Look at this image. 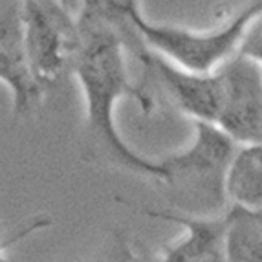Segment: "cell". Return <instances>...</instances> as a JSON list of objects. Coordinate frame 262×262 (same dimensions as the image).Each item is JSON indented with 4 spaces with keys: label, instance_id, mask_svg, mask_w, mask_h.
<instances>
[{
    "label": "cell",
    "instance_id": "obj_1",
    "mask_svg": "<svg viewBox=\"0 0 262 262\" xmlns=\"http://www.w3.org/2000/svg\"><path fill=\"white\" fill-rule=\"evenodd\" d=\"M81 46L72 79L83 99V123L79 152L86 163L108 167L162 182L160 160H150L134 150L118 128V106L132 99L141 108V92L130 74V52L127 42L103 26L81 24Z\"/></svg>",
    "mask_w": 262,
    "mask_h": 262
},
{
    "label": "cell",
    "instance_id": "obj_2",
    "mask_svg": "<svg viewBox=\"0 0 262 262\" xmlns=\"http://www.w3.org/2000/svg\"><path fill=\"white\" fill-rule=\"evenodd\" d=\"M194 123V136L185 149L162 158L163 184L172 194L176 213L214 216L229 207L227 170L238 143L216 125Z\"/></svg>",
    "mask_w": 262,
    "mask_h": 262
},
{
    "label": "cell",
    "instance_id": "obj_3",
    "mask_svg": "<svg viewBox=\"0 0 262 262\" xmlns=\"http://www.w3.org/2000/svg\"><path fill=\"white\" fill-rule=\"evenodd\" d=\"M262 13V0H246L226 18L204 30L163 24L143 17L138 31L143 44L191 72H214L238 55L246 33Z\"/></svg>",
    "mask_w": 262,
    "mask_h": 262
},
{
    "label": "cell",
    "instance_id": "obj_4",
    "mask_svg": "<svg viewBox=\"0 0 262 262\" xmlns=\"http://www.w3.org/2000/svg\"><path fill=\"white\" fill-rule=\"evenodd\" d=\"M24 50L30 72L42 92H55L74 74L81 28L62 0H22Z\"/></svg>",
    "mask_w": 262,
    "mask_h": 262
},
{
    "label": "cell",
    "instance_id": "obj_5",
    "mask_svg": "<svg viewBox=\"0 0 262 262\" xmlns=\"http://www.w3.org/2000/svg\"><path fill=\"white\" fill-rule=\"evenodd\" d=\"M214 72L220 79V112L214 125L238 145L262 141V68L238 53Z\"/></svg>",
    "mask_w": 262,
    "mask_h": 262
},
{
    "label": "cell",
    "instance_id": "obj_6",
    "mask_svg": "<svg viewBox=\"0 0 262 262\" xmlns=\"http://www.w3.org/2000/svg\"><path fill=\"white\" fill-rule=\"evenodd\" d=\"M0 84L8 90L11 116L17 121L35 118L48 97L28 66L22 0H0Z\"/></svg>",
    "mask_w": 262,
    "mask_h": 262
},
{
    "label": "cell",
    "instance_id": "obj_7",
    "mask_svg": "<svg viewBox=\"0 0 262 262\" xmlns=\"http://www.w3.org/2000/svg\"><path fill=\"white\" fill-rule=\"evenodd\" d=\"M143 213L184 229L178 241L154 257L156 262H226V211L214 216H192L170 209H143Z\"/></svg>",
    "mask_w": 262,
    "mask_h": 262
},
{
    "label": "cell",
    "instance_id": "obj_8",
    "mask_svg": "<svg viewBox=\"0 0 262 262\" xmlns=\"http://www.w3.org/2000/svg\"><path fill=\"white\" fill-rule=\"evenodd\" d=\"M81 24H94L116 31L128 46L132 59L145 48L138 24L145 17L141 0H72Z\"/></svg>",
    "mask_w": 262,
    "mask_h": 262
},
{
    "label": "cell",
    "instance_id": "obj_9",
    "mask_svg": "<svg viewBox=\"0 0 262 262\" xmlns=\"http://www.w3.org/2000/svg\"><path fill=\"white\" fill-rule=\"evenodd\" d=\"M226 262H262V206L229 204L226 209Z\"/></svg>",
    "mask_w": 262,
    "mask_h": 262
},
{
    "label": "cell",
    "instance_id": "obj_10",
    "mask_svg": "<svg viewBox=\"0 0 262 262\" xmlns=\"http://www.w3.org/2000/svg\"><path fill=\"white\" fill-rule=\"evenodd\" d=\"M227 198L238 206H262V141L238 145L227 170Z\"/></svg>",
    "mask_w": 262,
    "mask_h": 262
},
{
    "label": "cell",
    "instance_id": "obj_11",
    "mask_svg": "<svg viewBox=\"0 0 262 262\" xmlns=\"http://www.w3.org/2000/svg\"><path fill=\"white\" fill-rule=\"evenodd\" d=\"M136 253L121 233H114L92 253L79 257L72 262H134Z\"/></svg>",
    "mask_w": 262,
    "mask_h": 262
},
{
    "label": "cell",
    "instance_id": "obj_12",
    "mask_svg": "<svg viewBox=\"0 0 262 262\" xmlns=\"http://www.w3.org/2000/svg\"><path fill=\"white\" fill-rule=\"evenodd\" d=\"M50 226H52V219H50L48 214H39L35 219H31L28 224H24L18 231L13 233V235L2 238V241H0V262H11V258H9V249L13 248L15 244H18V242L26 241L28 236L35 235V233L42 231V229H46V227H50Z\"/></svg>",
    "mask_w": 262,
    "mask_h": 262
},
{
    "label": "cell",
    "instance_id": "obj_13",
    "mask_svg": "<svg viewBox=\"0 0 262 262\" xmlns=\"http://www.w3.org/2000/svg\"><path fill=\"white\" fill-rule=\"evenodd\" d=\"M238 53L255 61L262 68V13L255 18V22L248 30Z\"/></svg>",
    "mask_w": 262,
    "mask_h": 262
},
{
    "label": "cell",
    "instance_id": "obj_14",
    "mask_svg": "<svg viewBox=\"0 0 262 262\" xmlns=\"http://www.w3.org/2000/svg\"><path fill=\"white\" fill-rule=\"evenodd\" d=\"M134 262H156L154 258H149V257H140V255H136Z\"/></svg>",
    "mask_w": 262,
    "mask_h": 262
},
{
    "label": "cell",
    "instance_id": "obj_15",
    "mask_svg": "<svg viewBox=\"0 0 262 262\" xmlns=\"http://www.w3.org/2000/svg\"><path fill=\"white\" fill-rule=\"evenodd\" d=\"M62 2H66V4H70V6H72V0H62Z\"/></svg>",
    "mask_w": 262,
    "mask_h": 262
}]
</instances>
